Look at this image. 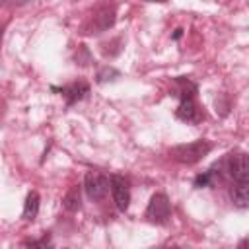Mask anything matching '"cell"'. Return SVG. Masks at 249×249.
<instances>
[{
    "label": "cell",
    "instance_id": "obj_16",
    "mask_svg": "<svg viewBox=\"0 0 249 249\" xmlns=\"http://www.w3.org/2000/svg\"><path fill=\"white\" fill-rule=\"evenodd\" d=\"M146 2H167V0H146Z\"/></svg>",
    "mask_w": 249,
    "mask_h": 249
},
{
    "label": "cell",
    "instance_id": "obj_14",
    "mask_svg": "<svg viewBox=\"0 0 249 249\" xmlns=\"http://www.w3.org/2000/svg\"><path fill=\"white\" fill-rule=\"evenodd\" d=\"M115 78H119V70L111 68V66H105L97 72V84H105V82H113Z\"/></svg>",
    "mask_w": 249,
    "mask_h": 249
},
{
    "label": "cell",
    "instance_id": "obj_17",
    "mask_svg": "<svg viewBox=\"0 0 249 249\" xmlns=\"http://www.w3.org/2000/svg\"><path fill=\"white\" fill-rule=\"evenodd\" d=\"M0 47H2V29H0Z\"/></svg>",
    "mask_w": 249,
    "mask_h": 249
},
{
    "label": "cell",
    "instance_id": "obj_12",
    "mask_svg": "<svg viewBox=\"0 0 249 249\" xmlns=\"http://www.w3.org/2000/svg\"><path fill=\"white\" fill-rule=\"evenodd\" d=\"M64 208L66 210H70V212H74V210H78L80 208V187H72L68 193H66V196H64Z\"/></svg>",
    "mask_w": 249,
    "mask_h": 249
},
{
    "label": "cell",
    "instance_id": "obj_13",
    "mask_svg": "<svg viewBox=\"0 0 249 249\" xmlns=\"http://www.w3.org/2000/svg\"><path fill=\"white\" fill-rule=\"evenodd\" d=\"M214 179H216V171H214V167H210V169H206L204 173H200V175L195 177V187H196V189L210 187V185L214 183Z\"/></svg>",
    "mask_w": 249,
    "mask_h": 249
},
{
    "label": "cell",
    "instance_id": "obj_6",
    "mask_svg": "<svg viewBox=\"0 0 249 249\" xmlns=\"http://www.w3.org/2000/svg\"><path fill=\"white\" fill-rule=\"evenodd\" d=\"M175 117L183 123H198L202 119V113H200L195 97H183L175 111Z\"/></svg>",
    "mask_w": 249,
    "mask_h": 249
},
{
    "label": "cell",
    "instance_id": "obj_11",
    "mask_svg": "<svg viewBox=\"0 0 249 249\" xmlns=\"http://www.w3.org/2000/svg\"><path fill=\"white\" fill-rule=\"evenodd\" d=\"M113 21H115V10H113V8H103V10L95 16V27H97L99 31L109 29V27L113 25Z\"/></svg>",
    "mask_w": 249,
    "mask_h": 249
},
{
    "label": "cell",
    "instance_id": "obj_10",
    "mask_svg": "<svg viewBox=\"0 0 249 249\" xmlns=\"http://www.w3.org/2000/svg\"><path fill=\"white\" fill-rule=\"evenodd\" d=\"M196 93V86L189 80V78H177L175 80V95L183 97H195Z\"/></svg>",
    "mask_w": 249,
    "mask_h": 249
},
{
    "label": "cell",
    "instance_id": "obj_4",
    "mask_svg": "<svg viewBox=\"0 0 249 249\" xmlns=\"http://www.w3.org/2000/svg\"><path fill=\"white\" fill-rule=\"evenodd\" d=\"M84 189H86V195L91 200H101L107 195L109 177L103 175L101 171H88L86 177H84Z\"/></svg>",
    "mask_w": 249,
    "mask_h": 249
},
{
    "label": "cell",
    "instance_id": "obj_8",
    "mask_svg": "<svg viewBox=\"0 0 249 249\" xmlns=\"http://www.w3.org/2000/svg\"><path fill=\"white\" fill-rule=\"evenodd\" d=\"M230 195H231V202L237 208H247V204H249V181H233Z\"/></svg>",
    "mask_w": 249,
    "mask_h": 249
},
{
    "label": "cell",
    "instance_id": "obj_1",
    "mask_svg": "<svg viewBox=\"0 0 249 249\" xmlns=\"http://www.w3.org/2000/svg\"><path fill=\"white\" fill-rule=\"evenodd\" d=\"M212 150V144L206 142V140H195V142H189V144H181V146H175L171 150V156L181 161V163H196L200 161L208 152Z\"/></svg>",
    "mask_w": 249,
    "mask_h": 249
},
{
    "label": "cell",
    "instance_id": "obj_5",
    "mask_svg": "<svg viewBox=\"0 0 249 249\" xmlns=\"http://www.w3.org/2000/svg\"><path fill=\"white\" fill-rule=\"evenodd\" d=\"M111 183V193H113V198H115V204L121 212H124L130 204V187H128V181L123 177V175H111L109 179Z\"/></svg>",
    "mask_w": 249,
    "mask_h": 249
},
{
    "label": "cell",
    "instance_id": "obj_3",
    "mask_svg": "<svg viewBox=\"0 0 249 249\" xmlns=\"http://www.w3.org/2000/svg\"><path fill=\"white\" fill-rule=\"evenodd\" d=\"M171 216V204H169V198L163 195V193H156L150 202H148V208H146V218L148 222L152 224H165Z\"/></svg>",
    "mask_w": 249,
    "mask_h": 249
},
{
    "label": "cell",
    "instance_id": "obj_15",
    "mask_svg": "<svg viewBox=\"0 0 249 249\" xmlns=\"http://www.w3.org/2000/svg\"><path fill=\"white\" fill-rule=\"evenodd\" d=\"M181 33H183V29H175V33H173V39H179V37H181Z\"/></svg>",
    "mask_w": 249,
    "mask_h": 249
},
{
    "label": "cell",
    "instance_id": "obj_2",
    "mask_svg": "<svg viewBox=\"0 0 249 249\" xmlns=\"http://www.w3.org/2000/svg\"><path fill=\"white\" fill-rule=\"evenodd\" d=\"M224 171L233 179V181H249V161L245 152H235L228 154V158L222 161Z\"/></svg>",
    "mask_w": 249,
    "mask_h": 249
},
{
    "label": "cell",
    "instance_id": "obj_7",
    "mask_svg": "<svg viewBox=\"0 0 249 249\" xmlns=\"http://www.w3.org/2000/svg\"><path fill=\"white\" fill-rule=\"evenodd\" d=\"M58 91L66 97V103H68V105H72V103H76V101L84 99V97L89 93V86H88L86 82H74V84H70V86L60 88Z\"/></svg>",
    "mask_w": 249,
    "mask_h": 249
},
{
    "label": "cell",
    "instance_id": "obj_9",
    "mask_svg": "<svg viewBox=\"0 0 249 249\" xmlns=\"http://www.w3.org/2000/svg\"><path fill=\"white\" fill-rule=\"evenodd\" d=\"M37 212H39V195L33 191V193H29L27 198H25V206H23V214H21V216H23V220L31 222V220H35Z\"/></svg>",
    "mask_w": 249,
    "mask_h": 249
}]
</instances>
